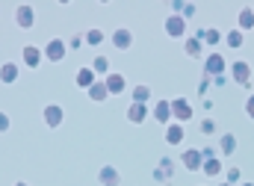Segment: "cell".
<instances>
[{
	"mask_svg": "<svg viewBox=\"0 0 254 186\" xmlns=\"http://www.w3.org/2000/svg\"><path fill=\"white\" fill-rule=\"evenodd\" d=\"M45 60L48 62H63L65 57H68V42H63V39H51V42H45Z\"/></svg>",
	"mask_w": 254,
	"mask_h": 186,
	"instance_id": "obj_1",
	"label": "cell"
},
{
	"mask_svg": "<svg viewBox=\"0 0 254 186\" xmlns=\"http://www.w3.org/2000/svg\"><path fill=\"white\" fill-rule=\"evenodd\" d=\"M192 116H195V110H192V104L187 98H175V101H172V119L178 124H187Z\"/></svg>",
	"mask_w": 254,
	"mask_h": 186,
	"instance_id": "obj_2",
	"label": "cell"
},
{
	"mask_svg": "<svg viewBox=\"0 0 254 186\" xmlns=\"http://www.w3.org/2000/svg\"><path fill=\"white\" fill-rule=\"evenodd\" d=\"M163 30H166V36H172V39H184V36H187V18H184V15H169L166 24H163Z\"/></svg>",
	"mask_w": 254,
	"mask_h": 186,
	"instance_id": "obj_3",
	"label": "cell"
},
{
	"mask_svg": "<svg viewBox=\"0 0 254 186\" xmlns=\"http://www.w3.org/2000/svg\"><path fill=\"white\" fill-rule=\"evenodd\" d=\"M231 77H234V83H240V86H252V65L249 62H234L231 65Z\"/></svg>",
	"mask_w": 254,
	"mask_h": 186,
	"instance_id": "obj_4",
	"label": "cell"
},
{
	"mask_svg": "<svg viewBox=\"0 0 254 186\" xmlns=\"http://www.w3.org/2000/svg\"><path fill=\"white\" fill-rule=\"evenodd\" d=\"M225 68H228V62H225L222 54H210L207 62H204V74H207V77H222Z\"/></svg>",
	"mask_w": 254,
	"mask_h": 186,
	"instance_id": "obj_5",
	"label": "cell"
},
{
	"mask_svg": "<svg viewBox=\"0 0 254 186\" xmlns=\"http://www.w3.org/2000/svg\"><path fill=\"white\" fill-rule=\"evenodd\" d=\"M21 62H24L27 68H39V65L45 62V51L36 48V45H27V48L21 51Z\"/></svg>",
	"mask_w": 254,
	"mask_h": 186,
	"instance_id": "obj_6",
	"label": "cell"
},
{
	"mask_svg": "<svg viewBox=\"0 0 254 186\" xmlns=\"http://www.w3.org/2000/svg\"><path fill=\"white\" fill-rule=\"evenodd\" d=\"M151 116H154V122H160L163 127H169V124L175 122V119H172V101H157L154 110H151Z\"/></svg>",
	"mask_w": 254,
	"mask_h": 186,
	"instance_id": "obj_7",
	"label": "cell"
},
{
	"mask_svg": "<svg viewBox=\"0 0 254 186\" xmlns=\"http://www.w3.org/2000/svg\"><path fill=\"white\" fill-rule=\"evenodd\" d=\"M63 122H65V110L60 104H48V107H45V127L57 130Z\"/></svg>",
	"mask_w": 254,
	"mask_h": 186,
	"instance_id": "obj_8",
	"label": "cell"
},
{
	"mask_svg": "<svg viewBox=\"0 0 254 186\" xmlns=\"http://www.w3.org/2000/svg\"><path fill=\"white\" fill-rule=\"evenodd\" d=\"M181 163H184V169H187V172H201L204 157H201V151H198V148H190V151H184V154H181Z\"/></svg>",
	"mask_w": 254,
	"mask_h": 186,
	"instance_id": "obj_9",
	"label": "cell"
},
{
	"mask_svg": "<svg viewBox=\"0 0 254 186\" xmlns=\"http://www.w3.org/2000/svg\"><path fill=\"white\" fill-rule=\"evenodd\" d=\"M148 116H151L148 104H133V101H130V107H127V122L130 124H145Z\"/></svg>",
	"mask_w": 254,
	"mask_h": 186,
	"instance_id": "obj_10",
	"label": "cell"
},
{
	"mask_svg": "<svg viewBox=\"0 0 254 186\" xmlns=\"http://www.w3.org/2000/svg\"><path fill=\"white\" fill-rule=\"evenodd\" d=\"M15 24H18L21 30H30V27L36 24V15H33V6H27V3H21V6L15 9Z\"/></svg>",
	"mask_w": 254,
	"mask_h": 186,
	"instance_id": "obj_11",
	"label": "cell"
},
{
	"mask_svg": "<svg viewBox=\"0 0 254 186\" xmlns=\"http://www.w3.org/2000/svg\"><path fill=\"white\" fill-rule=\"evenodd\" d=\"M74 83H77L80 89H92V86L98 83V74L92 71V65H83V68H77V74H74Z\"/></svg>",
	"mask_w": 254,
	"mask_h": 186,
	"instance_id": "obj_12",
	"label": "cell"
},
{
	"mask_svg": "<svg viewBox=\"0 0 254 186\" xmlns=\"http://www.w3.org/2000/svg\"><path fill=\"white\" fill-rule=\"evenodd\" d=\"M98 184L101 186H119L122 184V172H119L116 166H101V172H98Z\"/></svg>",
	"mask_w": 254,
	"mask_h": 186,
	"instance_id": "obj_13",
	"label": "cell"
},
{
	"mask_svg": "<svg viewBox=\"0 0 254 186\" xmlns=\"http://www.w3.org/2000/svg\"><path fill=\"white\" fill-rule=\"evenodd\" d=\"M110 42H113L116 51H130V45H133V33H130L127 27H119V30L110 36Z\"/></svg>",
	"mask_w": 254,
	"mask_h": 186,
	"instance_id": "obj_14",
	"label": "cell"
},
{
	"mask_svg": "<svg viewBox=\"0 0 254 186\" xmlns=\"http://www.w3.org/2000/svg\"><path fill=\"white\" fill-rule=\"evenodd\" d=\"M18 77H21V65L18 62H3L0 65V83L12 86V83H18Z\"/></svg>",
	"mask_w": 254,
	"mask_h": 186,
	"instance_id": "obj_15",
	"label": "cell"
},
{
	"mask_svg": "<svg viewBox=\"0 0 254 186\" xmlns=\"http://www.w3.org/2000/svg\"><path fill=\"white\" fill-rule=\"evenodd\" d=\"M104 83H107V92H110V95H122V92L127 89L125 74H107V80H104Z\"/></svg>",
	"mask_w": 254,
	"mask_h": 186,
	"instance_id": "obj_16",
	"label": "cell"
},
{
	"mask_svg": "<svg viewBox=\"0 0 254 186\" xmlns=\"http://www.w3.org/2000/svg\"><path fill=\"white\" fill-rule=\"evenodd\" d=\"M86 95H89V101H92V104H104V101L110 98V92H107V83H101V80H98L92 89H86Z\"/></svg>",
	"mask_w": 254,
	"mask_h": 186,
	"instance_id": "obj_17",
	"label": "cell"
},
{
	"mask_svg": "<svg viewBox=\"0 0 254 186\" xmlns=\"http://www.w3.org/2000/svg\"><path fill=\"white\" fill-rule=\"evenodd\" d=\"M234 151H237V136L234 133H222L219 136V154L222 157H231Z\"/></svg>",
	"mask_w": 254,
	"mask_h": 186,
	"instance_id": "obj_18",
	"label": "cell"
},
{
	"mask_svg": "<svg viewBox=\"0 0 254 186\" xmlns=\"http://www.w3.org/2000/svg\"><path fill=\"white\" fill-rule=\"evenodd\" d=\"M166 142H169V145H181V142H184V124H178V122L169 124V127H166Z\"/></svg>",
	"mask_w": 254,
	"mask_h": 186,
	"instance_id": "obj_19",
	"label": "cell"
},
{
	"mask_svg": "<svg viewBox=\"0 0 254 186\" xmlns=\"http://www.w3.org/2000/svg\"><path fill=\"white\" fill-rule=\"evenodd\" d=\"M201 172H204L207 178H219V175H222V160H219V157H213V160H204Z\"/></svg>",
	"mask_w": 254,
	"mask_h": 186,
	"instance_id": "obj_20",
	"label": "cell"
},
{
	"mask_svg": "<svg viewBox=\"0 0 254 186\" xmlns=\"http://www.w3.org/2000/svg\"><path fill=\"white\" fill-rule=\"evenodd\" d=\"M237 24H240L237 30H243V33L254 30V9H249V6H246V9L240 12V21H237Z\"/></svg>",
	"mask_w": 254,
	"mask_h": 186,
	"instance_id": "obj_21",
	"label": "cell"
},
{
	"mask_svg": "<svg viewBox=\"0 0 254 186\" xmlns=\"http://www.w3.org/2000/svg\"><path fill=\"white\" fill-rule=\"evenodd\" d=\"M148 101H151V86L139 83V86L133 89V104H148Z\"/></svg>",
	"mask_w": 254,
	"mask_h": 186,
	"instance_id": "obj_22",
	"label": "cell"
},
{
	"mask_svg": "<svg viewBox=\"0 0 254 186\" xmlns=\"http://www.w3.org/2000/svg\"><path fill=\"white\" fill-rule=\"evenodd\" d=\"M184 51H187V57H201V51H204V42L192 36V39H187V42H184Z\"/></svg>",
	"mask_w": 254,
	"mask_h": 186,
	"instance_id": "obj_23",
	"label": "cell"
},
{
	"mask_svg": "<svg viewBox=\"0 0 254 186\" xmlns=\"http://www.w3.org/2000/svg\"><path fill=\"white\" fill-rule=\"evenodd\" d=\"M83 42H86V45H92V48H98V45L104 42V30H98V27H92V30H89L86 36H83Z\"/></svg>",
	"mask_w": 254,
	"mask_h": 186,
	"instance_id": "obj_24",
	"label": "cell"
},
{
	"mask_svg": "<svg viewBox=\"0 0 254 186\" xmlns=\"http://www.w3.org/2000/svg\"><path fill=\"white\" fill-rule=\"evenodd\" d=\"M225 45H228V48H234V51H237V48H243V30H231V33L225 36Z\"/></svg>",
	"mask_w": 254,
	"mask_h": 186,
	"instance_id": "obj_25",
	"label": "cell"
},
{
	"mask_svg": "<svg viewBox=\"0 0 254 186\" xmlns=\"http://www.w3.org/2000/svg\"><path fill=\"white\" fill-rule=\"evenodd\" d=\"M92 71L95 74H110V60L107 57H95L92 60Z\"/></svg>",
	"mask_w": 254,
	"mask_h": 186,
	"instance_id": "obj_26",
	"label": "cell"
},
{
	"mask_svg": "<svg viewBox=\"0 0 254 186\" xmlns=\"http://www.w3.org/2000/svg\"><path fill=\"white\" fill-rule=\"evenodd\" d=\"M157 169H160V172H163V175H166V181H172V175H175V166H172V160H169V157H163V160H160V166H157Z\"/></svg>",
	"mask_w": 254,
	"mask_h": 186,
	"instance_id": "obj_27",
	"label": "cell"
},
{
	"mask_svg": "<svg viewBox=\"0 0 254 186\" xmlns=\"http://www.w3.org/2000/svg\"><path fill=\"white\" fill-rule=\"evenodd\" d=\"M198 130H201L204 136H213V133H216V122H213V119H201Z\"/></svg>",
	"mask_w": 254,
	"mask_h": 186,
	"instance_id": "obj_28",
	"label": "cell"
},
{
	"mask_svg": "<svg viewBox=\"0 0 254 186\" xmlns=\"http://www.w3.org/2000/svg\"><path fill=\"white\" fill-rule=\"evenodd\" d=\"M219 42H222L219 30H204V45H219Z\"/></svg>",
	"mask_w": 254,
	"mask_h": 186,
	"instance_id": "obj_29",
	"label": "cell"
},
{
	"mask_svg": "<svg viewBox=\"0 0 254 186\" xmlns=\"http://www.w3.org/2000/svg\"><path fill=\"white\" fill-rule=\"evenodd\" d=\"M240 178H243V175H240V169H237V166L225 172V181H228V184H240Z\"/></svg>",
	"mask_w": 254,
	"mask_h": 186,
	"instance_id": "obj_30",
	"label": "cell"
},
{
	"mask_svg": "<svg viewBox=\"0 0 254 186\" xmlns=\"http://www.w3.org/2000/svg\"><path fill=\"white\" fill-rule=\"evenodd\" d=\"M9 127H12V119H9V113H3V110H0V133H6Z\"/></svg>",
	"mask_w": 254,
	"mask_h": 186,
	"instance_id": "obj_31",
	"label": "cell"
},
{
	"mask_svg": "<svg viewBox=\"0 0 254 186\" xmlns=\"http://www.w3.org/2000/svg\"><path fill=\"white\" fill-rule=\"evenodd\" d=\"M80 48H83V36H77V39L68 42V51H80Z\"/></svg>",
	"mask_w": 254,
	"mask_h": 186,
	"instance_id": "obj_32",
	"label": "cell"
},
{
	"mask_svg": "<svg viewBox=\"0 0 254 186\" xmlns=\"http://www.w3.org/2000/svg\"><path fill=\"white\" fill-rule=\"evenodd\" d=\"M246 113H249V119L254 122V95H249V101H246Z\"/></svg>",
	"mask_w": 254,
	"mask_h": 186,
	"instance_id": "obj_33",
	"label": "cell"
},
{
	"mask_svg": "<svg viewBox=\"0 0 254 186\" xmlns=\"http://www.w3.org/2000/svg\"><path fill=\"white\" fill-rule=\"evenodd\" d=\"M181 15H184V18H192V15H195V6H192V3H184V12H181Z\"/></svg>",
	"mask_w": 254,
	"mask_h": 186,
	"instance_id": "obj_34",
	"label": "cell"
},
{
	"mask_svg": "<svg viewBox=\"0 0 254 186\" xmlns=\"http://www.w3.org/2000/svg\"><path fill=\"white\" fill-rule=\"evenodd\" d=\"M210 80H213V86H225V83H228V77H225V74H222V77H210Z\"/></svg>",
	"mask_w": 254,
	"mask_h": 186,
	"instance_id": "obj_35",
	"label": "cell"
},
{
	"mask_svg": "<svg viewBox=\"0 0 254 186\" xmlns=\"http://www.w3.org/2000/svg\"><path fill=\"white\" fill-rule=\"evenodd\" d=\"M15 186H30V184H24V181H18V184H15Z\"/></svg>",
	"mask_w": 254,
	"mask_h": 186,
	"instance_id": "obj_36",
	"label": "cell"
},
{
	"mask_svg": "<svg viewBox=\"0 0 254 186\" xmlns=\"http://www.w3.org/2000/svg\"><path fill=\"white\" fill-rule=\"evenodd\" d=\"M222 186H234V184H222Z\"/></svg>",
	"mask_w": 254,
	"mask_h": 186,
	"instance_id": "obj_37",
	"label": "cell"
},
{
	"mask_svg": "<svg viewBox=\"0 0 254 186\" xmlns=\"http://www.w3.org/2000/svg\"><path fill=\"white\" fill-rule=\"evenodd\" d=\"M243 186H254V184H243Z\"/></svg>",
	"mask_w": 254,
	"mask_h": 186,
	"instance_id": "obj_38",
	"label": "cell"
}]
</instances>
